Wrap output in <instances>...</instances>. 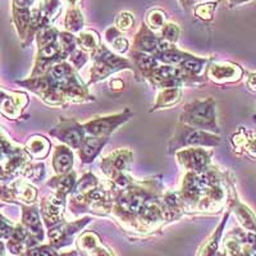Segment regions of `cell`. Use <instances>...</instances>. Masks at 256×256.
<instances>
[{
    "mask_svg": "<svg viewBox=\"0 0 256 256\" xmlns=\"http://www.w3.org/2000/svg\"><path fill=\"white\" fill-rule=\"evenodd\" d=\"M94 59L96 60L95 66H94L92 70V76L94 80H100L102 77H105L106 74H109L113 70H118L122 66H127V62L122 60L120 58H116L113 54L108 52V50L102 49L96 56H94Z\"/></svg>",
    "mask_w": 256,
    "mask_h": 256,
    "instance_id": "6da1fadb",
    "label": "cell"
},
{
    "mask_svg": "<svg viewBox=\"0 0 256 256\" xmlns=\"http://www.w3.org/2000/svg\"><path fill=\"white\" fill-rule=\"evenodd\" d=\"M78 248L86 256H114L94 233H84L80 237Z\"/></svg>",
    "mask_w": 256,
    "mask_h": 256,
    "instance_id": "7a4b0ae2",
    "label": "cell"
},
{
    "mask_svg": "<svg viewBox=\"0 0 256 256\" xmlns=\"http://www.w3.org/2000/svg\"><path fill=\"white\" fill-rule=\"evenodd\" d=\"M188 112V122L195 126H212L214 122L212 106L208 102H196L194 106L187 109Z\"/></svg>",
    "mask_w": 256,
    "mask_h": 256,
    "instance_id": "3957f363",
    "label": "cell"
},
{
    "mask_svg": "<svg viewBox=\"0 0 256 256\" xmlns=\"http://www.w3.org/2000/svg\"><path fill=\"white\" fill-rule=\"evenodd\" d=\"M127 120V118H123V116H110V118H105V120H94V122L88 123L84 130L90 134H96V136H100V134H108L109 132H112L116 126L122 123L123 120Z\"/></svg>",
    "mask_w": 256,
    "mask_h": 256,
    "instance_id": "277c9868",
    "label": "cell"
},
{
    "mask_svg": "<svg viewBox=\"0 0 256 256\" xmlns=\"http://www.w3.org/2000/svg\"><path fill=\"white\" fill-rule=\"evenodd\" d=\"M180 158H186V159H180V162L194 170H202L208 164V154L202 150H196V148L188 150V152H182Z\"/></svg>",
    "mask_w": 256,
    "mask_h": 256,
    "instance_id": "5b68a950",
    "label": "cell"
},
{
    "mask_svg": "<svg viewBox=\"0 0 256 256\" xmlns=\"http://www.w3.org/2000/svg\"><path fill=\"white\" fill-rule=\"evenodd\" d=\"M72 154L68 148H59L54 158V166L58 173H67L72 166Z\"/></svg>",
    "mask_w": 256,
    "mask_h": 256,
    "instance_id": "8992f818",
    "label": "cell"
},
{
    "mask_svg": "<svg viewBox=\"0 0 256 256\" xmlns=\"http://www.w3.org/2000/svg\"><path fill=\"white\" fill-rule=\"evenodd\" d=\"M106 141V138H102V140H99V138H88L86 141H84V145H82V152L81 156L84 162H91L94 159L99 150L102 148V146L104 145V142Z\"/></svg>",
    "mask_w": 256,
    "mask_h": 256,
    "instance_id": "52a82bcc",
    "label": "cell"
},
{
    "mask_svg": "<svg viewBox=\"0 0 256 256\" xmlns=\"http://www.w3.org/2000/svg\"><path fill=\"white\" fill-rule=\"evenodd\" d=\"M62 137L60 140L66 141L68 145L73 146V148H78L82 144V131L80 128L74 127V126H70V127H66L64 131H62V134H59Z\"/></svg>",
    "mask_w": 256,
    "mask_h": 256,
    "instance_id": "ba28073f",
    "label": "cell"
},
{
    "mask_svg": "<svg viewBox=\"0 0 256 256\" xmlns=\"http://www.w3.org/2000/svg\"><path fill=\"white\" fill-rule=\"evenodd\" d=\"M82 26H84V18H82L81 12L76 8L70 9L67 13V17H66V27H67V30L76 32L81 30Z\"/></svg>",
    "mask_w": 256,
    "mask_h": 256,
    "instance_id": "9c48e42d",
    "label": "cell"
},
{
    "mask_svg": "<svg viewBox=\"0 0 256 256\" xmlns=\"http://www.w3.org/2000/svg\"><path fill=\"white\" fill-rule=\"evenodd\" d=\"M77 42H78V45L82 49L92 50L95 49L96 44H98V36L92 31H84L77 38Z\"/></svg>",
    "mask_w": 256,
    "mask_h": 256,
    "instance_id": "30bf717a",
    "label": "cell"
},
{
    "mask_svg": "<svg viewBox=\"0 0 256 256\" xmlns=\"http://www.w3.org/2000/svg\"><path fill=\"white\" fill-rule=\"evenodd\" d=\"M180 88H172V90L164 91L159 98V102H158V106H168V105H173L174 102H177L180 100Z\"/></svg>",
    "mask_w": 256,
    "mask_h": 256,
    "instance_id": "8fae6325",
    "label": "cell"
},
{
    "mask_svg": "<svg viewBox=\"0 0 256 256\" xmlns=\"http://www.w3.org/2000/svg\"><path fill=\"white\" fill-rule=\"evenodd\" d=\"M210 76L216 77V80L222 78H228L230 76L233 74V68L228 67V66H214V67L210 68Z\"/></svg>",
    "mask_w": 256,
    "mask_h": 256,
    "instance_id": "7c38bea8",
    "label": "cell"
},
{
    "mask_svg": "<svg viewBox=\"0 0 256 256\" xmlns=\"http://www.w3.org/2000/svg\"><path fill=\"white\" fill-rule=\"evenodd\" d=\"M30 148H31V152H34V155L38 158L44 156L48 152V148H49V144L45 140H32L30 142Z\"/></svg>",
    "mask_w": 256,
    "mask_h": 256,
    "instance_id": "4fadbf2b",
    "label": "cell"
},
{
    "mask_svg": "<svg viewBox=\"0 0 256 256\" xmlns=\"http://www.w3.org/2000/svg\"><path fill=\"white\" fill-rule=\"evenodd\" d=\"M164 13L162 10H152L150 12L148 17V24L152 27V28H160L164 24Z\"/></svg>",
    "mask_w": 256,
    "mask_h": 256,
    "instance_id": "5bb4252c",
    "label": "cell"
},
{
    "mask_svg": "<svg viewBox=\"0 0 256 256\" xmlns=\"http://www.w3.org/2000/svg\"><path fill=\"white\" fill-rule=\"evenodd\" d=\"M178 34H180V30L176 24H168L164 26L163 28V38L166 41H170V42H174L178 38Z\"/></svg>",
    "mask_w": 256,
    "mask_h": 256,
    "instance_id": "9a60e30c",
    "label": "cell"
},
{
    "mask_svg": "<svg viewBox=\"0 0 256 256\" xmlns=\"http://www.w3.org/2000/svg\"><path fill=\"white\" fill-rule=\"evenodd\" d=\"M204 63L205 60H201V59L190 58L182 63V67H184V70H188L191 73H198L201 70V68H202V64Z\"/></svg>",
    "mask_w": 256,
    "mask_h": 256,
    "instance_id": "2e32d148",
    "label": "cell"
},
{
    "mask_svg": "<svg viewBox=\"0 0 256 256\" xmlns=\"http://www.w3.org/2000/svg\"><path fill=\"white\" fill-rule=\"evenodd\" d=\"M134 59L137 60V64L140 66V68L150 70V68H154L156 66V59L150 56H146V54H137V58L134 56Z\"/></svg>",
    "mask_w": 256,
    "mask_h": 256,
    "instance_id": "e0dca14e",
    "label": "cell"
},
{
    "mask_svg": "<svg viewBox=\"0 0 256 256\" xmlns=\"http://www.w3.org/2000/svg\"><path fill=\"white\" fill-rule=\"evenodd\" d=\"M132 24H134V18L130 13H120L116 18V26L120 30H128L131 28Z\"/></svg>",
    "mask_w": 256,
    "mask_h": 256,
    "instance_id": "ac0fdd59",
    "label": "cell"
},
{
    "mask_svg": "<svg viewBox=\"0 0 256 256\" xmlns=\"http://www.w3.org/2000/svg\"><path fill=\"white\" fill-rule=\"evenodd\" d=\"M214 6H216V4H202V6L196 8V14L200 18H202V20H210L212 10H214Z\"/></svg>",
    "mask_w": 256,
    "mask_h": 256,
    "instance_id": "d6986e66",
    "label": "cell"
},
{
    "mask_svg": "<svg viewBox=\"0 0 256 256\" xmlns=\"http://www.w3.org/2000/svg\"><path fill=\"white\" fill-rule=\"evenodd\" d=\"M95 184H96L95 178H94L91 174H88V176H86V177L82 178V180H81V182H80V184H78V187H77V190H78V191H81V192L88 191V190H90L91 187H92Z\"/></svg>",
    "mask_w": 256,
    "mask_h": 256,
    "instance_id": "ffe728a7",
    "label": "cell"
},
{
    "mask_svg": "<svg viewBox=\"0 0 256 256\" xmlns=\"http://www.w3.org/2000/svg\"><path fill=\"white\" fill-rule=\"evenodd\" d=\"M113 46L116 52H124L128 49V41L124 38H118L113 41Z\"/></svg>",
    "mask_w": 256,
    "mask_h": 256,
    "instance_id": "44dd1931",
    "label": "cell"
},
{
    "mask_svg": "<svg viewBox=\"0 0 256 256\" xmlns=\"http://www.w3.org/2000/svg\"><path fill=\"white\" fill-rule=\"evenodd\" d=\"M58 256H84V255H82V254L78 252V251H72V252H66V254H62V255H59L58 254Z\"/></svg>",
    "mask_w": 256,
    "mask_h": 256,
    "instance_id": "7402d4cb",
    "label": "cell"
},
{
    "mask_svg": "<svg viewBox=\"0 0 256 256\" xmlns=\"http://www.w3.org/2000/svg\"><path fill=\"white\" fill-rule=\"evenodd\" d=\"M195 2H196V0H180V3L184 4V6H191V4H194V3H195Z\"/></svg>",
    "mask_w": 256,
    "mask_h": 256,
    "instance_id": "603a6c76",
    "label": "cell"
},
{
    "mask_svg": "<svg viewBox=\"0 0 256 256\" xmlns=\"http://www.w3.org/2000/svg\"><path fill=\"white\" fill-rule=\"evenodd\" d=\"M230 2L232 4H240V3H242V2H246V0H230Z\"/></svg>",
    "mask_w": 256,
    "mask_h": 256,
    "instance_id": "cb8c5ba5",
    "label": "cell"
},
{
    "mask_svg": "<svg viewBox=\"0 0 256 256\" xmlns=\"http://www.w3.org/2000/svg\"><path fill=\"white\" fill-rule=\"evenodd\" d=\"M67 2H70V3L72 4V6H74V4H76L77 0H67Z\"/></svg>",
    "mask_w": 256,
    "mask_h": 256,
    "instance_id": "d4e9b609",
    "label": "cell"
}]
</instances>
